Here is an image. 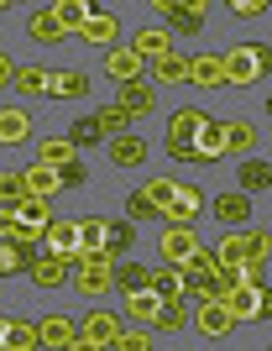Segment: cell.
<instances>
[{"mask_svg": "<svg viewBox=\"0 0 272 351\" xmlns=\"http://www.w3.org/2000/svg\"><path fill=\"white\" fill-rule=\"evenodd\" d=\"M0 351H37V325H32V320H5Z\"/></svg>", "mask_w": 272, "mask_h": 351, "instance_id": "26", "label": "cell"}, {"mask_svg": "<svg viewBox=\"0 0 272 351\" xmlns=\"http://www.w3.org/2000/svg\"><path fill=\"white\" fill-rule=\"evenodd\" d=\"M89 121H95V126H100V136H110V142H115V136H126V132H131V116L121 110V105H100V110H95Z\"/></svg>", "mask_w": 272, "mask_h": 351, "instance_id": "30", "label": "cell"}, {"mask_svg": "<svg viewBox=\"0 0 272 351\" xmlns=\"http://www.w3.org/2000/svg\"><path fill=\"white\" fill-rule=\"evenodd\" d=\"M131 53L142 63H158V58H168L173 53V37H168V27H142L136 37H131Z\"/></svg>", "mask_w": 272, "mask_h": 351, "instance_id": "12", "label": "cell"}, {"mask_svg": "<svg viewBox=\"0 0 272 351\" xmlns=\"http://www.w3.org/2000/svg\"><path fill=\"white\" fill-rule=\"evenodd\" d=\"M142 194H147V205H152V210L162 215V210L173 205V194H178V178H147V184H142Z\"/></svg>", "mask_w": 272, "mask_h": 351, "instance_id": "36", "label": "cell"}, {"mask_svg": "<svg viewBox=\"0 0 272 351\" xmlns=\"http://www.w3.org/2000/svg\"><path fill=\"white\" fill-rule=\"evenodd\" d=\"M225 315H230V320H262V315H267V289L236 283V289L225 293Z\"/></svg>", "mask_w": 272, "mask_h": 351, "instance_id": "6", "label": "cell"}, {"mask_svg": "<svg viewBox=\"0 0 272 351\" xmlns=\"http://www.w3.org/2000/svg\"><path fill=\"white\" fill-rule=\"evenodd\" d=\"M225 158V136H220V121L204 116L199 136H194V162H220Z\"/></svg>", "mask_w": 272, "mask_h": 351, "instance_id": "18", "label": "cell"}, {"mask_svg": "<svg viewBox=\"0 0 272 351\" xmlns=\"http://www.w3.org/2000/svg\"><path fill=\"white\" fill-rule=\"evenodd\" d=\"M158 252H162L168 267H184L188 257L199 252V231H194V226H168V231L158 236Z\"/></svg>", "mask_w": 272, "mask_h": 351, "instance_id": "4", "label": "cell"}, {"mask_svg": "<svg viewBox=\"0 0 272 351\" xmlns=\"http://www.w3.org/2000/svg\"><path fill=\"white\" fill-rule=\"evenodd\" d=\"M69 351H100V346H95V341H84V336H73V346Z\"/></svg>", "mask_w": 272, "mask_h": 351, "instance_id": "47", "label": "cell"}, {"mask_svg": "<svg viewBox=\"0 0 272 351\" xmlns=\"http://www.w3.org/2000/svg\"><path fill=\"white\" fill-rule=\"evenodd\" d=\"M267 184H272V162L246 158V162H241V173H236V189H241V194H251V189H267Z\"/></svg>", "mask_w": 272, "mask_h": 351, "instance_id": "29", "label": "cell"}, {"mask_svg": "<svg viewBox=\"0 0 272 351\" xmlns=\"http://www.w3.org/2000/svg\"><path fill=\"white\" fill-rule=\"evenodd\" d=\"M110 158L121 162V168H142V162H147V136H136V132L115 136V142H110Z\"/></svg>", "mask_w": 272, "mask_h": 351, "instance_id": "23", "label": "cell"}, {"mask_svg": "<svg viewBox=\"0 0 272 351\" xmlns=\"http://www.w3.org/2000/svg\"><path fill=\"white\" fill-rule=\"evenodd\" d=\"M105 231H110V220H105V215H84V220H79V257L105 252ZM79 257H73V263H79Z\"/></svg>", "mask_w": 272, "mask_h": 351, "instance_id": "19", "label": "cell"}, {"mask_svg": "<svg viewBox=\"0 0 272 351\" xmlns=\"http://www.w3.org/2000/svg\"><path fill=\"white\" fill-rule=\"evenodd\" d=\"M53 16H58V27H63V32H79V27H84V16H89V0H58Z\"/></svg>", "mask_w": 272, "mask_h": 351, "instance_id": "37", "label": "cell"}, {"mask_svg": "<svg viewBox=\"0 0 272 351\" xmlns=\"http://www.w3.org/2000/svg\"><path fill=\"white\" fill-rule=\"evenodd\" d=\"M5 11H11V0H0V16H5Z\"/></svg>", "mask_w": 272, "mask_h": 351, "instance_id": "48", "label": "cell"}, {"mask_svg": "<svg viewBox=\"0 0 272 351\" xmlns=\"http://www.w3.org/2000/svg\"><path fill=\"white\" fill-rule=\"evenodd\" d=\"M73 336H79V320H73V315H42V320H37V346H47V351H69Z\"/></svg>", "mask_w": 272, "mask_h": 351, "instance_id": "7", "label": "cell"}, {"mask_svg": "<svg viewBox=\"0 0 272 351\" xmlns=\"http://www.w3.org/2000/svg\"><path fill=\"white\" fill-rule=\"evenodd\" d=\"M42 252L73 263V257H79V220H47L42 226Z\"/></svg>", "mask_w": 272, "mask_h": 351, "instance_id": "5", "label": "cell"}, {"mask_svg": "<svg viewBox=\"0 0 272 351\" xmlns=\"http://www.w3.org/2000/svg\"><path fill=\"white\" fill-rule=\"evenodd\" d=\"M204 210V194H199V184H178V194H173V205L162 210V220L168 226H194V215Z\"/></svg>", "mask_w": 272, "mask_h": 351, "instance_id": "10", "label": "cell"}, {"mask_svg": "<svg viewBox=\"0 0 272 351\" xmlns=\"http://www.w3.org/2000/svg\"><path fill=\"white\" fill-rule=\"evenodd\" d=\"M84 178H89V173H84V162L73 158L69 168H58V189H79V184H84Z\"/></svg>", "mask_w": 272, "mask_h": 351, "instance_id": "43", "label": "cell"}, {"mask_svg": "<svg viewBox=\"0 0 272 351\" xmlns=\"http://www.w3.org/2000/svg\"><path fill=\"white\" fill-rule=\"evenodd\" d=\"M210 210H215V220L225 226V231H230V226H246V220H251V194L230 189V194H220V199H215Z\"/></svg>", "mask_w": 272, "mask_h": 351, "instance_id": "15", "label": "cell"}, {"mask_svg": "<svg viewBox=\"0 0 272 351\" xmlns=\"http://www.w3.org/2000/svg\"><path fill=\"white\" fill-rule=\"evenodd\" d=\"M105 69H110V79H121V84H131V79H142V58H136L131 47H110V58H105Z\"/></svg>", "mask_w": 272, "mask_h": 351, "instance_id": "28", "label": "cell"}, {"mask_svg": "<svg viewBox=\"0 0 272 351\" xmlns=\"http://www.w3.org/2000/svg\"><path fill=\"white\" fill-rule=\"evenodd\" d=\"M21 184H27L32 199H47V194H58V168H42V162H32V168H21Z\"/></svg>", "mask_w": 272, "mask_h": 351, "instance_id": "24", "label": "cell"}, {"mask_svg": "<svg viewBox=\"0 0 272 351\" xmlns=\"http://www.w3.org/2000/svg\"><path fill=\"white\" fill-rule=\"evenodd\" d=\"M79 336L95 341L100 351H110V346H115V336H121V315H105V309H95V315H84Z\"/></svg>", "mask_w": 272, "mask_h": 351, "instance_id": "14", "label": "cell"}, {"mask_svg": "<svg viewBox=\"0 0 272 351\" xmlns=\"http://www.w3.org/2000/svg\"><path fill=\"white\" fill-rule=\"evenodd\" d=\"M69 142H73V147H95V142H100V126H95L89 116H79V121L69 126Z\"/></svg>", "mask_w": 272, "mask_h": 351, "instance_id": "41", "label": "cell"}, {"mask_svg": "<svg viewBox=\"0 0 272 351\" xmlns=\"http://www.w3.org/2000/svg\"><path fill=\"white\" fill-rule=\"evenodd\" d=\"M241 241H246V263H267V252H272L267 231H241Z\"/></svg>", "mask_w": 272, "mask_h": 351, "instance_id": "40", "label": "cell"}, {"mask_svg": "<svg viewBox=\"0 0 272 351\" xmlns=\"http://www.w3.org/2000/svg\"><path fill=\"white\" fill-rule=\"evenodd\" d=\"M11 73H16V63H11V58H5V53H0V89L11 84Z\"/></svg>", "mask_w": 272, "mask_h": 351, "instance_id": "46", "label": "cell"}, {"mask_svg": "<svg viewBox=\"0 0 272 351\" xmlns=\"http://www.w3.org/2000/svg\"><path fill=\"white\" fill-rule=\"evenodd\" d=\"M147 289L158 293V304H188V293H184V273H178V267H158V273L147 278Z\"/></svg>", "mask_w": 272, "mask_h": 351, "instance_id": "16", "label": "cell"}, {"mask_svg": "<svg viewBox=\"0 0 272 351\" xmlns=\"http://www.w3.org/2000/svg\"><path fill=\"white\" fill-rule=\"evenodd\" d=\"M27 273H32V283H37V289H58V283H69V278H73V263H63V257H47V252H42V257H37Z\"/></svg>", "mask_w": 272, "mask_h": 351, "instance_id": "17", "label": "cell"}, {"mask_svg": "<svg viewBox=\"0 0 272 351\" xmlns=\"http://www.w3.org/2000/svg\"><path fill=\"white\" fill-rule=\"evenodd\" d=\"M158 293L152 289H136V293H126V309H121V315H131V320H142V325H152V315H158Z\"/></svg>", "mask_w": 272, "mask_h": 351, "instance_id": "33", "label": "cell"}, {"mask_svg": "<svg viewBox=\"0 0 272 351\" xmlns=\"http://www.w3.org/2000/svg\"><path fill=\"white\" fill-rule=\"evenodd\" d=\"M32 142V110L27 105H0V147Z\"/></svg>", "mask_w": 272, "mask_h": 351, "instance_id": "9", "label": "cell"}, {"mask_svg": "<svg viewBox=\"0 0 272 351\" xmlns=\"http://www.w3.org/2000/svg\"><path fill=\"white\" fill-rule=\"evenodd\" d=\"M115 105L126 110L131 121H147L152 110H158V89L147 84V79H131V84H121V95H115Z\"/></svg>", "mask_w": 272, "mask_h": 351, "instance_id": "8", "label": "cell"}, {"mask_svg": "<svg viewBox=\"0 0 272 351\" xmlns=\"http://www.w3.org/2000/svg\"><path fill=\"white\" fill-rule=\"evenodd\" d=\"M152 73H158V84H188V58L184 53H168V58L152 63Z\"/></svg>", "mask_w": 272, "mask_h": 351, "instance_id": "35", "label": "cell"}, {"mask_svg": "<svg viewBox=\"0 0 272 351\" xmlns=\"http://www.w3.org/2000/svg\"><path fill=\"white\" fill-rule=\"evenodd\" d=\"M110 257H105V252H95V257H79V263H73V289L84 293V299H105V293H110Z\"/></svg>", "mask_w": 272, "mask_h": 351, "instance_id": "3", "label": "cell"}, {"mask_svg": "<svg viewBox=\"0 0 272 351\" xmlns=\"http://www.w3.org/2000/svg\"><path fill=\"white\" fill-rule=\"evenodd\" d=\"M152 215H158V210L147 205V194L136 189V194H131V199H126V220H152Z\"/></svg>", "mask_w": 272, "mask_h": 351, "instance_id": "44", "label": "cell"}, {"mask_svg": "<svg viewBox=\"0 0 272 351\" xmlns=\"http://www.w3.org/2000/svg\"><path fill=\"white\" fill-rule=\"evenodd\" d=\"M42 95H53V100H84L89 95V73L84 69H58V73H47Z\"/></svg>", "mask_w": 272, "mask_h": 351, "instance_id": "11", "label": "cell"}, {"mask_svg": "<svg viewBox=\"0 0 272 351\" xmlns=\"http://www.w3.org/2000/svg\"><path fill=\"white\" fill-rule=\"evenodd\" d=\"M27 32H32V37H37V43H47V47H53V43H63V37H69V32L58 27V16H53V5H42V11H32Z\"/></svg>", "mask_w": 272, "mask_h": 351, "instance_id": "27", "label": "cell"}, {"mask_svg": "<svg viewBox=\"0 0 272 351\" xmlns=\"http://www.w3.org/2000/svg\"><path fill=\"white\" fill-rule=\"evenodd\" d=\"M230 11H236V16H246V21H257V16H267V0H236Z\"/></svg>", "mask_w": 272, "mask_h": 351, "instance_id": "45", "label": "cell"}, {"mask_svg": "<svg viewBox=\"0 0 272 351\" xmlns=\"http://www.w3.org/2000/svg\"><path fill=\"white\" fill-rule=\"evenodd\" d=\"M147 278H152V273H147L142 263H115V267H110V289H121V293L147 289Z\"/></svg>", "mask_w": 272, "mask_h": 351, "instance_id": "31", "label": "cell"}, {"mask_svg": "<svg viewBox=\"0 0 272 351\" xmlns=\"http://www.w3.org/2000/svg\"><path fill=\"white\" fill-rule=\"evenodd\" d=\"M110 351H152V330H121Z\"/></svg>", "mask_w": 272, "mask_h": 351, "instance_id": "42", "label": "cell"}, {"mask_svg": "<svg viewBox=\"0 0 272 351\" xmlns=\"http://www.w3.org/2000/svg\"><path fill=\"white\" fill-rule=\"evenodd\" d=\"M220 136H225V152H251L257 147V126L251 121H225Z\"/></svg>", "mask_w": 272, "mask_h": 351, "instance_id": "32", "label": "cell"}, {"mask_svg": "<svg viewBox=\"0 0 272 351\" xmlns=\"http://www.w3.org/2000/svg\"><path fill=\"white\" fill-rule=\"evenodd\" d=\"M272 69V47L262 43H246V47H230V53H220V84H257L262 73Z\"/></svg>", "mask_w": 272, "mask_h": 351, "instance_id": "1", "label": "cell"}, {"mask_svg": "<svg viewBox=\"0 0 272 351\" xmlns=\"http://www.w3.org/2000/svg\"><path fill=\"white\" fill-rule=\"evenodd\" d=\"M204 126V110L184 105V110H173L168 116V158L173 162H194V136Z\"/></svg>", "mask_w": 272, "mask_h": 351, "instance_id": "2", "label": "cell"}, {"mask_svg": "<svg viewBox=\"0 0 272 351\" xmlns=\"http://www.w3.org/2000/svg\"><path fill=\"white\" fill-rule=\"evenodd\" d=\"M11 84L21 89V95H42V89H47V73L37 69V63H21V69L11 73Z\"/></svg>", "mask_w": 272, "mask_h": 351, "instance_id": "38", "label": "cell"}, {"mask_svg": "<svg viewBox=\"0 0 272 351\" xmlns=\"http://www.w3.org/2000/svg\"><path fill=\"white\" fill-rule=\"evenodd\" d=\"M184 325H188V304H162L147 330H184Z\"/></svg>", "mask_w": 272, "mask_h": 351, "instance_id": "39", "label": "cell"}, {"mask_svg": "<svg viewBox=\"0 0 272 351\" xmlns=\"http://www.w3.org/2000/svg\"><path fill=\"white\" fill-rule=\"evenodd\" d=\"M158 16H168L178 32H199L210 11H204V5H178V0H158Z\"/></svg>", "mask_w": 272, "mask_h": 351, "instance_id": "20", "label": "cell"}, {"mask_svg": "<svg viewBox=\"0 0 272 351\" xmlns=\"http://www.w3.org/2000/svg\"><path fill=\"white\" fill-rule=\"evenodd\" d=\"M131 241H136V226L131 220H110V231H105V257H121V252H131Z\"/></svg>", "mask_w": 272, "mask_h": 351, "instance_id": "34", "label": "cell"}, {"mask_svg": "<svg viewBox=\"0 0 272 351\" xmlns=\"http://www.w3.org/2000/svg\"><path fill=\"white\" fill-rule=\"evenodd\" d=\"M73 158H79V147H73L69 136H47V142H37V162H42V168H69Z\"/></svg>", "mask_w": 272, "mask_h": 351, "instance_id": "22", "label": "cell"}, {"mask_svg": "<svg viewBox=\"0 0 272 351\" xmlns=\"http://www.w3.org/2000/svg\"><path fill=\"white\" fill-rule=\"evenodd\" d=\"M115 32H121V21H115L110 11H100V5H89V16H84V27H79V37H84L89 47H110V43H115Z\"/></svg>", "mask_w": 272, "mask_h": 351, "instance_id": "13", "label": "cell"}, {"mask_svg": "<svg viewBox=\"0 0 272 351\" xmlns=\"http://www.w3.org/2000/svg\"><path fill=\"white\" fill-rule=\"evenodd\" d=\"M188 84L220 89V53H199V58H188Z\"/></svg>", "mask_w": 272, "mask_h": 351, "instance_id": "25", "label": "cell"}, {"mask_svg": "<svg viewBox=\"0 0 272 351\" xmlns=\"http://www.w3.org/2000/svg\"><path fill=\"white\" fill-rule=\"evenodd\" d=\"M0 336H5V320H0Z\"/></svg>", "mask_w": 272, "mask_h": 351, "instance_id": "49", "label": "cell"}, {"mask_svg": "<svg viewBox=\"0 0 272 351\" xmlns=\"http://www.w3.org/2000/svg\"><path fill=\"white\" fill-rule=\"evenodd\" d=\"M194 325H199V336H210V341H220V336H230V315H225V304H199L194 309Z\"/></svg>", "mask_w": 272, "mask_h": 351, "instance_id": "21", "label": "cell"}]
</instances>
